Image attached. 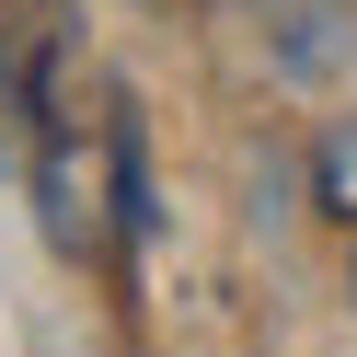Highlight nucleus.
Listing matches in <instances>:
<instances>
[{
  "label": "nucleus",
  "instance_id": "1",
  "mask_svg": "<svg viewBox=\"0 0 357 357\" xmlns=\"http://www.w3.org/2000/svg\"><path fill=\"white\" fill-rule=\"evenodd\" d=\"M311 196L357 231V127H323V150H311Z\"/></svg>",
  "mask_w": 357,
  "mask_h": 357
}]
</instances>
